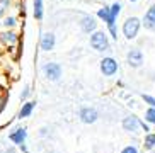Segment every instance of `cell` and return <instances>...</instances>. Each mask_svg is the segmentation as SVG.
I'll return each mask as SVG.
<instances>
[{
    "instance_id": "obj_20",
    "label": "cell",
    "mask_w": 155,
    "mask_h": 153,
    "mask_svg": "<svg viewBox=\"0 0 155 153\" xmlns=\"http://www.w3.org/2000/svg\"><path fill=\"white\" fill-rule=\"evenodd\" d=\"M143 100H145V102H148L152 107H155V99H153V97H150V95H143Z\"/></svg>"
},
{
    "instance_id": "obj_14",
    "label": "cell",
    "mask_w": 155,
    "mask_h": 153,
    "mask_svg": "<svg viewBox=\"0 0 155 153\" xmlns=\"http://www.w3.org/2000/svg\"><path fill=\"white\" fill-rule=\"evenodd\" d=\"M128 63L131 65V67H140L143 63V54H141L140 50H131L128 53Z\"/></svg>"
},
{
    "instance_id": "obj_3",
    "label": "cell",
    "mask_w": 155,
    "mask_h": 153,
    "mask_svg": "<svg viewBox=\"0 0 155 153\" xmlns=\"http://www.w3.org/2000/svg\"><path fill=\"white\" fill-rule=\"evenodd\" d=\"M91 46L96 51H106L109 48V39L104 31H94L91 34Z\"/></svg>"
},
{
    "instance_id": "obj_18",
    "label": "cell",
    "mask_w": 155,
    "mask_h": 153,
    "mask_svg": "<svg viewBox=\"0 0 155 153\" xmlns=\"http://www.w3.org/2000/svg\"><path fill=\"white\" fill-rule=\"evenodd\" d=\"M145 119L148 122H155V107H150L148 111L145 112Z\"/></svg>"
},
{
    "instance_id": "obj_8",
    "label": "cell",
    "mask_w": 155,
    "mask_h": 153,
    "mask_svg": "<svg viewBox=\"0 0 155 153\" xmlns=\"http://www.w3.org/2000/svg\"><path fill=\"white\" fill-rule=\"evenodd\" d=\"M9 140L12 141L14 145H22L26 143V140H28V129L22 126H19V128H14V129L9 133Z\"/></svg>"
},
{
    "instance_id": "obj_25",
    "label": "cell",
    "mask_w": 155,
    "mask_h": 153,
    "mask_svg": "<svg viewBox=\"0 0 155 153\" xmlns=\"http://www.w3.org/2000/svg\"><path fill=\"white\" fill-rule=\"evenodd\" d=\"M4 15H5V9L4 7H0V19H4Z\"/></svg>"
},
{
    "instance_id": "obj_27",
    "label": "cell",
    "mask_w": 155,
    "mask_h": 153,
    "mask_svg": "<svg viewBox=\"0 0 155 153\" xmlns=\"http://www.w3.org/2000/svg\"><path fill=\"white\" fill-rule=\"evenodd\" d=\"M0 99H2V92H0Z\"/></svg>"
},
{
    "instance_id": "obj_1",
    "label": "cell",
    "mask_w": 155,
    "mask_h": 153,
    "mask_svg": "<svg viewBox=\"0 0 155 153\" xmlns=\"http://www.w3.org/2000/svg\"><path fill=\"white\" fill-rule=\"evenodd\" d=\"M119 12H121V4H113L111 7H104V9L97 10V15H99L106 24H107V29H109L111 36L114 39H118V32H116V19H118Z\"/></svg>"
},
{
    "instance_id": "obj_17",
    "label": "cell",
    "mask_w": 155,
    "mask_h": 153,
    "mask_svg": "<svg viewBox=\"0 0 155 153\" xmlns=\"http://www.w3.org/2000/svg\"><path fill=\"white\" fill-rule=\"evenodd\" d=\"M31 85H24V89H22V92H21V97H19V99H21V102H26V100H28V97L29 95H31Z\"/></svg>"
},
{
    "instance_id": "obj_6",
    "label": "cell",
    "mask_w": 155,
    "mask_h": 153,
    "mask_svg": "<svg viewBox=\"0 0 155 153\" xmlns=\"http://www.w3.org/2000/svg\"><path fill=\"white\" fill-rule=\"evenodd\" d=\"M78 117L84 124H94L99 117V112L96 107H82L78 111Z\"/></svg>"
},
{
    "instance_id": "obj_16",
    "label": "cell",
    "mask_w": 155,
    "mask_h": 153,
    "mask_svg": "<svg viewBox=\"0 0 155 153\" xmlns=\"http://www.w3.org/2000/svg\"><path fill=\"white\" fill-rule=\"evenodd\" d=\"M155 24V5L148 9V12L145 14V26L147 27H153Z\"/></svg>"
},
{
    "instance_id": "obj_11",
    "label": "cell",
    "mask_w": 155,
    "mask_h": 153,
    "mask_svg": "<svg viewBox=\"0 0 155 153\" xmlns=\"http://www.w3.org/2000/svg\"><path fill=\"white\" fill-rule=\"evenodd\" d=\"M34 109H36V100H26V102L21 106V109H19L17 117H19V119H26V117H31V114L34 112Z\"/></svg>"
},
{
    "instance_id": "obj_24",
    "label": "cell",
    "mask_w": 155,
    "mask_h": 153,
    "mask_svg": "<svg viewBox=\"0 0 155 153\" xmlns=\"http://www.w3.org/2000/svg\"><path fill=\"white\" fill-rule=\"evenodd\" d=\"M19 150L22 153H29V150H28V146H26V143H22V145H19Z\"/></svg>"
},
{
    "instance_id": "obj_15",
    "label": "cell",
    "mask_w": 155,
    "mask_h": 153,
    "mask_svg": "<svg viewBox=\"0 0 155 153\" xmlns=\"http://www.w3.org/2000/svg\"><path fill=\"white\" fill-rule=\"evenodd\" d=\"M0 22H2V27H5V29H14V27L17 26V19H15L14 15H7V17H4Z\"/></svg>"
},
{
    "instance_id": "obj_22",
    "label": "cell",
    "mask_w": 155,
    "mask_h": 153,
    "mask_svg": "<svg viewBox=\"0 0 155 153\" xmlns=\"http://www.w3.org/2000/svg\"><path fill=\"white\" fill-rule=\"evenodd\" d=\"M10 4H12V0H0V7H4V9H9Z\"/></svg>"
},
{
    "instance_id": "obj_7",
    "label": "cell",
    "mask_w": 155,
    "mask_h": 153,
    "mask_svg": "<svg viewBox=\"0 0 155 153\" xmlns=\"http://www.w3.org/2000/svg\"><path fill=\"white\" fill-rule=\"evenodd\" d=\"M101 72L106 76H113L114 73L118 72V61L114 58H111V56L101 60Z\"/></svg>"
},
{
    "instance_id": "obj_21",
    "label": "cell",
    "mask_w": 155,
    "mask_h": 153,
    "mask_svg": "<svg viewBox=\"0 0 155 153\" xmlns=\"http://www.w3.org/2000/svg\"><path fill=\"white\" fill-rule=\"evenodd\" d=\"M121 153H138V150L135 148V146H126V148H123Z\"/></svg>"
},
{
    "instance_id": "obj_26",
    "label": "cell",
    "mask_w": 155,
    "mask_h": 153,
    "mask_svg": "<svg viewBox=\"0 0 155 153\" xmlns=\"http://www.w3.org/2000/svg\"><path fill=\"white\" fill-rule=\"evenodd\" d=\"M130 2H137V0H130Z\"/></svg>"
},
{
    "instance_id": "obj_13",
    "label": "cell",
    "mask_w": 155,
    "mask_h": 153,
    "mask_svg": "<svg viewBox=\"0 0 155 153\" xmlns=\"http://www.w3.org/2000/svg\"><path fill=\"white\" fill-rule=\"evenodd\" d=\"M123 128L124 131H137L138 128H141V122L137 116H128L123 119Z\"/></svg>"
},
{
    "instance_id": "obj_9",
    "label": "cell",
    "mask_w": 155,
    "mask_h": 153,
    "mask_svg": "<svg viewBox=\"0 0 155 153\" xmlns=\"http://www.w3.org/2000/svg\"><path fill=\"white\" fill-rule=\"evenodd\" d=\"M0 41L5 46H15L19 43V34L14 29H5L4 32H0Z\"/></svg>"
},
{
    "instance_id": "obj_4",
    "label": "cell",
    "mask_w": 155,
    "mask_h": 153,
    "mask_svg": "<svg viewBox=\"0 0 155 153\" xmlns=\"http://www.w3.org/2000/svg\"><path fill=\"white\" fill-rule=\"evenodd\" d=\"M138 29H140V21L137 17L126 19V22L123 24V34L128 39H135L138 34Z\"/></svg>"
},
{
    "instance_id": "obj_5",
    "label": "cell",
    "mask_w": 155,
    "mask_h": 153,
    "mask_svg": "<svg viewBox=\"0 0 155 153\" xmlns=\"http://www.w3.org/2000/svg\"><path fill=\"white\" fill-rule=\"evenodd\" d=\"M55 46H56V36H55V32H50V31L43 32L41 39H39V48H41L45 53H50V51L55 50Z\"/></svg>"
},
{
    "instance_id": "obj_23",
    "label": "cell",
    "mask_w": 155,
    "mask_h": 153,
    "mask_svg": "<svg viewBox=\"0 0 155 153\" xmlns=\"http://www.w3.org/2000/svg\"><path fill=\"white\" fill-rule=\"evenodd\" d=\"M50 135V129H48V128H41V129H39V136H41V138H45V136H48Z\"/></svg>"
},
{
    "instance_id": "obj_19",
    "label": "cell",
    "mask_w": 155,
    "mask_h": 153,
    "mask_svg": "<svg viewBox=\"0 0 155 153\" xmlns=\"http://www.w3.org/2000/svg\"><path fill=\"white\" fill-rule=\"evenodd\" d=\"M145 145L147 146H153L155 145V135H148L145 138Z\"/></svg>"
},
{
    "instance_id": "obj_2",
    "label": "cell",
    "mask_w": 155,
    "mask_h": 153,
    "mask_svg": "<svg viewBox=\"0 0 155 153\" xmlns=\"http://www.w3.org/2000/svg\"><path fill=\"white\" fill-rule=\"evenodd\" d=\"M41 70H43V75L46 76V80L50 82H58L63 75V68L58 61H46L41 67Z\"/></svg>"
},
{
    "instance_id": "obj_12",
    "label": "cell",
    "mask_w": 155,
    "mask_h": 153,
    "mask_svg": "<svg viewBox=\"0 0 155 153\" xmlns=\"http://www.w3.org/2000/svg\"><path fill=\"white\" fill-rule=\"evenodd\" d=\"M32 15L38 22H41L45 17V0H32Z\"/></svg>"
},
{
    "instance_id": "obj_10",
    "label": "cell",
    "mask_w": 155,
    "mask_h": 153,
    "mask_svg": "<svg viewBox=\"0 0 155 153\" xmlns=\"http://www.w3.org/2000/svg\"><path fill=\"white\" fill-rule=\"evenodd\" d=\"M80 29H82L85 34H92V32L97 29L96 19L92 17V15H84V17L80 19Z\"/></svg>"
}]
</instances>
